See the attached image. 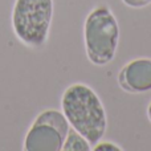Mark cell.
I'll list each match as a JSON object with an SVG mask.
<instances>
[{"instance_id":"obj_6","label":"cell","mask_w":151,"mask_h":151,"mask_svg":"<svg viewBox=\"0 0 151 151\" xmlns=\"http://www.w3.org/2000/svg\"><path fill=\"white\" fill-rule=\"evenodd\" d=\"M64 151H90L91 145L86 141L83 135H81L73 127H69L68 135L63 145Z\"/></svg>"},{"instance_id":"obj_9","label":"cell","mask_w":151,"mask_h":151,"mask_svg":"<svg viewBox=\"0 0 151 151\" xmlns=\"http://www.w3.org/2000/svg\"><path fill=\"white\" fill-rule=\"evenodd\" d=\"M147 117H149V119L151 122V102L149 104V106H147Z\"/></svg>"},{"instance_id":"obj_8","label":"cell","mask_w":151,"mask_h":151,"mask_svg":"<svg viewBox=\"0 0 151 151\" xmlns=\"http://www.w3.org/2000/svg\"><path fill=\"white\" fill-rule=\"evenodd\" d=\"M123 4L131 8H143L146 5L151 4V0H122Z\"/></svg>"},{"instance_id":"obj_1","label":"cell","mask_w":151,"mask_h":151,"mask_svg":"<svg viewBox=\"0 0 151 151\" xmlns=\"http://www.w3.org/2000/svg\"><path fill=\"white\" fill-rule=\"evenodd\" d=\"M61 107L69 125L94 146L106 133V111L99 97L85 83L68 86L61 97Z\"/></svg>"},{"instance_id":"obj_7","label":"cell","mask_w":151,"mask_h":151,"mask_svg":"<svg viewBox=\"0 0 151 151\" xmlns=\"http://www.w3.org/2000/svg\"><path fill=\"white\" fill-rule=\"evenodd\" d=\"M93 150L96 151H122L123 149L122 147H119L118 145L113 143V142H101L99 141L98 143H96L93 146Z\"/></svg>"},{"instance_id":"obj_3","label":"cell","mask_w":151,"mask_h":151,"mask_svg":"<svg viewBox=\"0 0 151 151\" xmlns=\"http://www.w3.org/2000/svg\"><path fill=\"white\" fill-rule=\"evenodd\" d=\"M53 17V0H15L12 29L25 47L39 49L47 42Z\"/></svg>"},{"instance_id":"obj_5","label":"cell","mask_w":151,"mask_h":151,"mask_svg":"<svg viewBox=\"0 0 151 151\" xmlns=\"http://www.w3.org/2000/svg\"><path fill=\"white\" fill-rule=\"evenodd\" d=\"M118 83L126 93H146L151 90V58H135L118 73Z\"/></svg>"},{"instance_id":"obj_2","label":"cell","mask_w":151,"mask_h":151,"mask_svg":"<svg viewBox=\"0 0 151 151\" xmlns=\"http://www.w3.org/2000/svg\"><path fill=\"white\" fill-rule=\"evenodd\" d=\"M119 25L106 5L96 7L88 15L83 25L86 56L98 66L111 63L119 44Z\"/></svg>"},{"instance_id":"obj_4","label":"cell","mask_w":151,"mask_h":151,"mask_svg":"<svg viewBox=\"0 0 151 151\" xmlns=\"http://www.w3.org/2000/svg\"><path fill=\"white\" fill-rule=\"evenodd\" d=\"M69 131L64 113L55 109L41 111L24 138L25 151H61Z\"/></svg>"}]
</instances>
